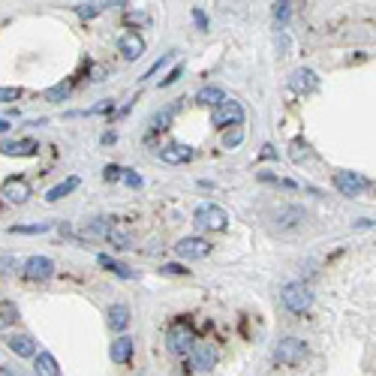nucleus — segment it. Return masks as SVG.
Wrapping results in <instances>:
<instances>
[{
    "mask_svg": "<svg viewBox=\"0 0 376 376\" xmlns=\"http://www.w3.org/2000/svg\"><path fill=\"white\" fill-rule=\"evenodd\" d=\"M193 226H196V229H208V232H226L229 214L220 205H199L196 214H193Z\"/></svg>",
    "mask_w": 376,
    "mask_h": 376,
    "instance_id": "obj_1",
    "label": "nucleus"
},
{
    "mask_svg": "<svg viewBox=\"0 0 376 376\" xmlns=\"http://www.w3.org/2000/svg\"><path fill=\"white\" fill-rule=\"evenodd\" d=\"M280 301L286 304V310L304 313V310H310V304H313V292L304 286V283H286V286L280 289Z\"/></svg>",
    "mask_w": 376,
    "mask_h": 376,
    "instance_id": "obj_2",
    "label": "nucleus"
},
{
    "mask_svg": "<svg viewBox=\"0 0 376 376\" xmlns=\"http://www.w3.org/2000/svg\"><path fill=\"white\" fill-rule=\"evenodd\" d=\"M304 355H307V347H304V340L298 337H283L277 343V349H274V361L277 364H286V368H295V364L304 361Z\"/></svg>",
    "mask_w": 376,
    "mask_h": 376,
    "instance_id": "obj_3",
    "label": "nucleus"
},
{
    "mask_svg": "<svg viewBox=\"0 0 376 376\" xmlns=\"http://www.w3.org/2000/svg\"><path fill=\"white\" fill-rule=\"evenodd\" d=\"M211 124L214 127H238L244 124V106L238 99H226V103H220L214 111H211Z\"/></svg>",
    "mask_w": 376,
    "mask_h": 376,
    "instance_id": "obj_4",
    "label": "nucleus"
},
{
    "mask_svg": "<svg viewBox=\"0 0 376 376\" xmlns=\"http://www.w3.org/2000/svg\"><path fill=\"white\" fill-rule=\"evenodd\" d=\"M166 343H169V349L175 355H190L193 343H196V334H193V328L187 322H175L169 328V334H166Z\"/></svg>",
    "mask_w": 376,
    "mask_h": 376,
    "instance_id": "obj_5",
    "label": "nucleus"
},
{
    "mask_svg": "<svg viewBox=\"0 0 376 376\" xmlns=\"http://www.w3.org/2000/svg\"><path fill=\"white\" fill-rule=\"evenodd\" d=\"M334 187H337L343 196L355 199L358 193H364V190L370 187V181L364 178V175H358V172H337V175H334Z\"/></svg>",
    "mask_w": 376,
    "mask_h": 376,
    "instance_id": "obj_6",
    "label": "nucleus"
},
{
    "mask_svg": "<svg viewBox=\"0 0 376 376\" xmlns=\"http://www.w3.org/2000/svg\"><path fill=\"white\" fill-rule=\"evenodd\" d=\"M175 253L181 259H205L208 253H211V244L205 241V238H199V235H187V238H181L178 244H175Z\"/></svg>",
    "mask_w": 376,
    "mask_h": 376,
    "instance_id": "obj_7",
    "label": "nucleus"
},
{
    "mask_svg": "<svg viewBox=\"0 0 376 376\" xmlns=\"http://www.w3.org/2000/svg\"><path fill=\"white\" fill-rule=\"evenodd\" d=\"M22 271H25V277H27V280L43 283V280H48V277L55 274V262L48 259V256H30L25 265H22Z\"/></svg>",
    "mask_w": 376,
    "mask_h": 376,
    "instance_id": "obj_8",
    "label": "nucleus"
},
{
    "mask_svg": "<svg viewBox=\"0 0 376 376\" xmlns=\"http://www.w3.org/2000/svg\"><path fill=\"white\" fill-rule=\"evenodd\" d=\"M190 361H193L196 370H211L217 364V349L211 347L208 340H196L193 349H190Z\"/></svg>",
    "mask_w": 376,
    "mask_h": 376,
    "instance_id": "obj_9",
    "label": "nucleus"
},
{
    "mask_svg": "<svg viewBox=\"0 0 376 376\" xmlns=\"http://www.w3.org/2000/svg\"><path fill=\"white\" fill-rule=\"evenodd\" d=\"M0 196L6 202H13V205H25L30 199V184L25 178H9V181H4V187H0Z\"/></svg>",
    "mask_w": 376,
    "mask_h": 376,
    "instance_id": "obj_10",
    "label": "nucleus"
},
{
    "mask_svg": "<svg viewBox=\"0 0 376 376\" xmlns=\"http://www.w3.org/2000/svg\"><path fill=\"white\" fill-rule=\"evenodd\" d=\"M0 154H6V157H34V154H39V145H36V139L0 141Z\"/></svg>",
    "mask_w": 376,
    "mask_h": 376,
    "instance_id": "obj_11",
    "label": "nucleus"
},
{
    "mask_svg": "<svg viewBox=\"0 0 376 376\" xmlns=\"http://www.w3.org/2000/svg\"><path fill=\"white\" fill-rule=\"evenodd\" d=\"M316 85H319V78H316V73L313 69H295V73L289 76V90L292 94H310V90H316Z\"/></svg>",
    "mask_w": 376,
    "mask_h": 376,
    "instance_id": "obj_12",
    "label": "nucleus"
},
{
    "mask_svg": "<svg viewBox=\"0 0 376 376\" xmlns=\"http://www.w3.org/2000/svg\"><path fill=\"white\" fill-rule=\"evenodd\" d=\"M118 52L124 55L127 60H139L141 55H145V39H141L136 30H130V34H124L118 39Z\"/></svg>",
    "mask_w": 376,
    "mask_h": 376,
    "instance_id": "obj_13",
    "label": "nucleus"
},
{
    "mask_svg": "<svg viewBox=\"0 0 376 376\" xmlns=\"http://www.w3.org/2000/svg\"><path fill=\"white\" fill-rule=\"evenodd\" d=\"M190 157H193V148L184 145V141H172V145L160 151V160L169 162V166H181V162H187Z\"/></svg>",
    "mask_w": 376,
    "mask_h": 376,
    "instance_id": "obj_14",
    "label": "nucleus"
},
{
    "mask_svg": "<svg viewBox=\"0 0 376 376\" xmlns=\"http://www.w3.org/2000/svg\"><path fill=\"white\" fill-rule=\"evenodd\" d=\"M133 349H136L133 337H118V340H111L109 355H111V361H115V364H127L130 358H133Z\"/></svg>",
    "mask_w": 376,
    "mask_h": 376,
    "instance_id": "obj_15",
    "label": "nucleus"
},
{
    "mask_svg": "<svg viewBox=\"0 0 376 376\" xmlns=\"http://www.w3.org/2000/svg\"><path fill=\"white\" fill-rule=\"evenodd\" d=\"M6 343L18 358H36V343H34V337H27V334H15V337H9Z\"/></svg>",
    "mask_w": 376,
    "mask_h": 376,
    "instance_id": "obj_16",
    "label": "nucleus"
},
{
    "mask_svg": "<svg viewBox=\"0 0 376 376\" xmlns=\"http://www.w3.org/2000/svg\"><path fill=\"white\" fill-rule=\"evenodd\" d=\"M97 262H99V268H106V271H111L115 277H120V280H136V271L130 268V265H124V262H118V259H111V256H97Z\"/></svg>",
    "mask_w": 376,
    "mask_h": 376,
    "instance_id": "obj_17",
    "label": "nucleus"
},
{
    "mask_svg": "<svg viewBox=\"0 0 376 376\" xmlns=\"http://www.w3.org/2000/svg\"><path fill=\"white\" fill-rule=\"evenodd\" d=\"M178 109H181V103H172L166 109L154 111V118H151V130H154V133H160V130H169L172 120H175V115H178Z\"/></svg>",
    "mask_w": 376,
    "mask_h": 376,
    "instance_id": "obj_18",
    "label": "nucleus"
},
{
    "mask_svg": "<svg viewBox=\"0 0 376 376\" xmlns=\"http://www.w3.org/2000/svg\"><path fill=\"white\" fill-rule=\"evenodd\" d=\"M34 370H36V376H60V370H57V358H55L52 352H36Z\"/></svg>",
    "mask_w": 376,
    "mask_h": 376,
    "instance_id": "obj_19",
    "label": "nucleus"
},
{
    "mask_svg": "<svg viewBox=\"0 0 376 376\" xmlns=\"http://www.w3.org/2000/svg\"><path fill=\"white\" fill-rule=\"evenodd\" d=\"M109 325H111V331H127V325H130V307L127 304H111L109 307Z\"/></svg>",
    "mask_w": 376,
    "mask_h": 376,
    "instance_id": "obj_20",
    "label": "nucleus"
},
{
    "mask_svg": "<svg viewBox=\"0 0 376 376\" xmlns=\"http://www.w3.org/2000/svg\"><path fill=\"white\" fill-rule=\"evenodd\" d=\"M196 103L199 106H220V103H226V94H223V88H214V85H208V88H202L199 94H196Z\"/></svg>",
    "mask_w": 376,
    "mask_h": 376,
    "instance_id": "obj_21",
    "label": "nucleus"
},
{
    "mask_svg": "<svg viewBox=\"0 0 376 376\" xmlns=\"http://www.w3.org/2000/svg\"><path fill=\"white\" fill-rule=\"evenodd\" d=\"M76 187H78V178L73 175V178L60 181V184H57V187H52V190H48V193H46V199H48V202H57V199H64V196H69V193H73Z\"/></svg>",
    "mask_w": 376,
    "mask_h": 376,
    "instance_id": "obj_22",
    "label": "nucleus"
},
{
    "mask_svg": "<svg viewBox=\"0 0 376 376\" xmlns=\"http://www.w3.org/2000/svg\"><path fill=\"white\" fill-rule=\"evenodd\" d=\"M69 94H73V81H60V85L46 90V99H48V103H64Z\"/></svg>",
    "mask_w": 376,
    "mask_h": 376,
    "instance_id": "obj_23",
    "label": "nucleus"
},
{
    "mask_svg": "<svg viewBox=\"0 0 376 376\" xmlns=\"http://www.w3.org/2000/svg\"><path fill=\"white\" fill-rule=\"evenodd\" d=\"M109 232H111V220H90L85 226L88 238H109Z\"/></svg>",
    "mask_w": 376,
    "mask_h": 376,
    "instance_id": "obj_24",
    "label": "nucleus"
},
{
    "mask_svg": "<svg viewBox=\"0 0 376 376\" xmlns=\"http://www.w3.org/2000/svg\"><path fill=\"white\" fill-rule=\"evenodd\" d=\"M48 229H52V223H27V226H9V235H39Z\"/></svg>",
    "mask_w": 376,
    "mask_h": 376,
    "instance_id": "obj_25",
    "label": "nucleus"
},
{
    "mask_svg": "<svg viewBox=\"0 0 376 376\" xmlns=\"http://www.w3.org/2000/svg\"><path fill=\"white\" fill-rule=\"evenodd\" d=\"M18 319V307L13 301H0V328H6V325H13Z\"/></svg>",
    "mask_w": 376,
    "mask_h": 376,
    "instance_id": "obj_26",
    "label": "nucleus"
},
{
    "mask_svg": "<svg viewBox=\"0 0 376 376\" xmlns=\"http://www.w3.org/2000/svg\"><path fill=\"white\" fill-rule=\"evenodd\" d=\"M111 247H120V250H130V235L127 232H120V229H115L111 226V232H109V238H106Z\"/></svg>",
    "mask_w": 376,
    "mask_h": 376,
    "instance_id": "obj_27",
    "label": "nucleus"
},
{
    "mask_svg": "<svg viewBox=\"0 0 376 376\" xmlns=\"http://www.w3.org/2000/svg\"><path fill=\"white\" fill-rule=\"evenodd\" d=\"M106 6H111V4H78L76 6V13L81 15V18H94V15H99Z\"/></svg>",
    "mask_w": 376,
    "mask_h": 376,
    "instance_id": "obj_28",
    "label": "nucleus"
},
{
    "mask_svg": "<svg viewBox=\"0 0 376 376\" xmlns=\"http://www.w3.org/2000/svg\"><path fill=\"white\" fill-rule=\"evenodd\" d=\"M310 157V148H307V141H301V139H295L292 141V160L295 162H301V160H307Z\"/></svg>",
    "mask_w": 376,
    "mask_h": 376,
    "instance_id": "obj_29",
    "label": "nucleus"
},
{
    "mask_svg": "<svg viewBox=\"0 0 376 376\" xmlns=\"http://www.w3.org/2000/svg\"><path fill=\"white\" fill-rule=\"evenodd\" d=\"M22 88H0V103H15V99H22Z\"/></svg>",
    "mask_w": 376,
    "mask_h": 376,
    "instance_id": "obj_30",
    "label": "nucleus"
},
{
    "mask_svg": "<svg viewBox=\"0 0 376 376\" xmlns=\"http://www.w3.org/2000/svg\"><path fill=\"white\" fill-rule=\"evenodd\" d=\"M175 55H178V52H169V55H162V57L157 60V64H154V67H151V69H148V73H145V78H151V76H154V73H160V69H162V67H166V64H169V60H175Z\"/></svg>",
    "mask_w": 376,
    "mask_h": 376,
    "instance_id": "obj_31",
    "label": "nucleus"
},
{
    "mask_svg": "<svg viewBox=\"0 0 376 376\" xmlns=\"http://www.w3.org/2000/svg\"><path fill=\"white\" fill-rule=\"evenodd\" d=\"M181 76H184V64H178L175 69H172V73H169L166 78H162V81H160V88H169V85H175V81H178Z\"/></svg>",
    "mask_w": 376,
    "mask_h": 376,
    "instance_id": "obj_32",
    "label": "nucleus"
},
{
    "mask_svg": "<svg viewBox=\"0 0 376 376\" xmlns=\"http://www.w3.org/2000/svg\"><path fill=\"white\" fill-rule=\"evenodd\" d=\"M292 220H304V211H298V208H292V211H286V214L280 217V226H295Z\"/></svg>",
    "mask_w": 376,
    "mask_h": 376,
    "instance_id": "obj_33",
    "label": "nucleus"
},
{
    "mask_svg": "<svg viewBox=\"0 0 376 376\" xmlns=\"http://www.w3.org/2000/svg\"><path fill=\"white\" fill-rule=\"evenodd\" d=\"M289 6H292V4H286V0H283V4H274V18H277V22H286L289 13H292Z\"/></svg>",
    "mask_w": 376,
    "mask_h": 376,
    "instance_id": "obj_34",
    "label": "nucleus"
},
{
    "mask_svg": "<svg viewBox=\"0 0 376 376\" xmlns=\"http://www.w3.org/2000/svg\"><path fill=\"white\" fill-rule=\"evenodd\" d=\"M18 268V259L15 256H0V274H13Z\"/></svg>",
    "mask_w": 376,
    "mask_h": 376,
    "instance_id": "obj_35",
    "label": "nucleus"
},
{
    "mask_svg": "<svg viewBox=\"0 0 376 376\" xmlns=\"http://www.w3.org/2000/svg\"><path fill=\"white\" fill-rule=\"evenodd\" d=\"M124 184H127V187H141L139 172H133V169H124Z\"/></svg>",
    "mask_w": 376,
    "mask_h": 376,
    "instance_id": "obj_36",
    "label": "nucleus"
},
{
    "mask_svg": "<svg viewBox=\"0 0 376 376\" xmlns=\"http://www.w3.org/2000/svg\"><path fill=\"white\" fill-rule=\"evenodd\" d=\"M106 181H124V169L120 166H106Z\"/></svg>",
    "mask_w": 376,
    "mask_h": 376,
    "instance_id": "obj_37",
    "label": "nucleus"
},
{
    "mask_svg": "<svg viewBox=\"0 0 376 376\" xmlns=\"http://www.w3.org/2000/svg\"><path fill=\"white\" fill-rule=\"evenodd\" d=\"M193 22H196L202 30H208V15L202 13V9H193Z\"/></svg>",
    "mask_w": 376,
    "mask_h": 376,
    "instance_id": "obj_38",
    "label": "nucleus"
},
{
    "mask_svg": "<svg viewBox=\"0 0 376 376\" xmlns=\"http://www.w3.org/2000/svg\"><path fill=\"white\" fill-rule=\"evenodd\" d=\"M160 271H162V274H190L184 265H162Z\"/></svg>",
    "mask_w": 376,
    "mask_h": 376,
    "instance_id": "obj_39",
    "label": "nucleus"
},
{
    "mask_svg": "<svg viewBox=\"0 0 376 376\" xmlns=\"http://www.w3.org/2000/svg\"><path fill=\"white\" fill-rule=\"evenodd\" d=\"M262 157L271 160V157H277V154H274V148H271V145H265V148H262Z\"/></svg>",
    "mask_w": 376,
    "mask_h": 376,
    "instance_id": "obj_40",
    "label": "nucleus"
},
{
    "mask_svg": "<svg viewBox=\"0 0 376 376\" xmlns=\"http://www.w3.org/2000/svg\"><path fill=\"white\" fill-rule=\"evenodd\" d=\"M6 130H9V120L0 118V133H6Z\"/></svg>",
    "mask_w": 376,
    "mask_h": 376,
    "instance_id": "obj_41",
    "label": "nucleus"
},
{
    "mask_svg": "<svg viewBox=\"0 0 376 376\" xmlns=\"http://www.w3.org/2000/svg\"><path fill=\"white\" fill-rule=\"evenodd\" d=\"M4 376H18V373H4Z\"/></svg>",
    "mask_w": 376,
    "mask_h": 376,
    "instance_id": "obj_42",
    "label": "nucleus"
}]
</instances>
